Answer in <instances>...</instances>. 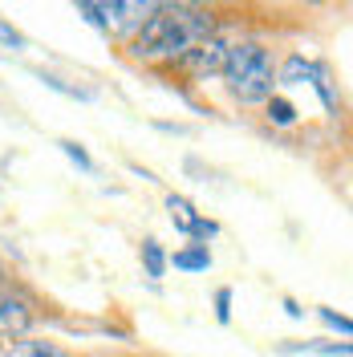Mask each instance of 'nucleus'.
I'll use <instances>...</instances> for the list:
<instances>
[{
	"label": "nucleus",
	"mask_w": 353,
	"mask_h": 357,
	"mask_svg": "<svg viewBox=\"0 0 353 357\" xmlns=\"http://www.w3.org/2000/svg\"><path fill=\"white\" fill-rule=\"evenodd\" d=\"M211 37V17L199 8H183V4H163L147 21L138 24L130 37V53L138 61H163V57H183L191 45Z\"/></svg>",
	"instance_id": "nucleus-1"
},
{
	"label": "nucleus",
	"mask_w": 353,
	"mask_h": 357,
	"mask_svg": "<svg viewBox=\"0 0 353 357\" xmlns=\"http://www.w3.org/2000/svg\"><path fill=\"white\" fill-rule=\"evenodd\" d=\"M223 77H227V89L232 98L240 102H268L272 98V86H276V66L268 57L264 45L256 41H240L227 49V61H223Z\"/></svg>",
	"instance_id": "nucleus-2"
},
{
	"label": "nucleus",
	"mask_w": 353,
	"mask_h": 357,
	"mask_svg": "<svg viewBox=\"0 0 353 357\" xmlns=\"http://www.w3.org/2000/svg\"><path fill=\"white\" fill-rule=\"evenodd\" d=\"M77 13L106 33H122L126 24H142V17L155 13V4H77Z\"/></svg>",
	"instance_id": "nucleus-3"
},
{
	"label": "nucleus",
	"mask_w": 353,
	"mask_h": 357,
	"mask_svg": "<svg viewBox=\"0 0 353 357\" xmlns=\"http://www.w3.org/2000/svg\"><path fill=\"white\" fill-rule=\"evenodd\" d=\"M223 61H227V45L220 37H207V41L191 45L183 57H179V66L187 69L191 77H211V73H223Z\"/></svg>",
	"instance_id": "nucleus-4"
},
{
	"label": "nucleus",
	"mask_w": 353,
	"mask_h": 357,
	"mask_svg": "<svg viewBox=\"0 0 353 357\" xmlns=\"http://www.w3.org/2000/svg\"><path fill=\"white\" fill-rule=\"evenodd\" d=\"M167 211H171V223H175L183 236H216V231H220L211 220L195 215V207L183 199V195H171V199H167Z\"/></svg>",
	"instance_id": "nucleus-5"
},
{
	"label": "nucleus",
	"mask_w": 353,
	"mask_h": 357,
	"mask_svg": "<svg viewBox=\"0 0 353 357\" xmlns=\"http://www.w3.org/2000/svg\"><path fill=\"white\" fill-rule=\"evenodd\" d=\"M29 309H24L17 296H4L0 292V337H21L29 329Z\"/></svg>",
	"instance_id": "nucleus-6"
},
{
	"label": "nucleus",
	"mask_w": 353,
	"mask_h": 357,
	"mask_svg": "<svg viewBox=\"0 0 353 357\" xmlns=\"http://www.w3.org/2000/svg\"><path fill=\"white\" fill-rule=\"evenodd\" d=\"M175 268H187V272H207V268H211V252H207V244L175 252Z\"/></svg>",
	"instance_id": "nucleus-7"
},
{
	"label": "nucleus",
	"mask_w": 353,
	"mask_h": 357,
	"mask_svg": "<svg viewBox=\"0 0 353 357\" xmlns=\"http://www.w3.org/2000/svg\"><path fill=\"white\" fill-rule=\"evenodd\" d=\"M8 357H66V349H57L53 341H17Z\"/></svg>",
	"instance_id": "nucleus-8"
},
{
	"label": "nucleus",
	"mask_w": 353,
	"mask_h": 357,
	"mask_svg": "<svg viewBox=\"0 0 353 357\" xmlns=\"http://www.w3.org/2000/svg\"><path fill=\"white\" fill-rule=\"evenodd\" d=\"M142 264H147V276H163L167 272V256H163L158 240H142Z\"/></svg>",
	"instance_id": "nucleus-9"
},
{
	"label": "nucleus",
	"mask_w": 353,
	"mask_h": 357,
	"mask_svg": "<svg viewBox=\"0 0 353 357\" xmlns=\"http://www.w3.org/2000/svg\"><path fill=\"white\" fill-rule=\"evenodd\" d=\"M268 118H272V122H280V126H288V122L296 118V110L288 106L285 98H272V102H268Z\"/></svg>",
	"instance_id": "nucleus-10"
},
{
	"label": "nucleus",
	"mask_w": 353,
	"mask_h": 357,
	"mask_svg": "<svg viewBox=\"0 0 353 357\" xmlns=\"http://www.w3.org/2000/svg\"><path fill=\"white\" fill-rule=\"evenodd\" d=\"M57 146H61V151H66V155L73 158V162H77L82 171H93V162H89V155H86V151H82V146H77V142H69V138H61Z\"/></svg>",
	"instance_id": "nucleus-11"
},
{
	"label": "nucleus",
	"mask_w": 353,
	"mask_h": 357,
	"mask_svg": "<svg viewBox=\"0 0 353 357\" xmlns=\"http://www.w3.org/2000/svg\"><path fill=\"white\" fill-rule=\"evenodd\" d=\"M216 317H220L223 325L232 321V289H220V292H216Z\"/></svg>",
	"instance_id": "nucleus-12"
},
{
	"label": "nucleus",
	"mask_w": 353,
	"mask_h": 357,
	"mask_svg": "<svg viewBox=\"0 0 353 357\" xmlns=\"http://www.w3.org/2000/svg\"><path fill=\"white\" fill-rule=\"evenodd\" d=\"M321 317H325L329 325H337L341 333H350V321H345V317H337V312H333V309H321Z\"/></svg>",
	"instance_id": "nucleus-13"
}]
</instances>
